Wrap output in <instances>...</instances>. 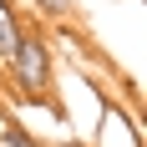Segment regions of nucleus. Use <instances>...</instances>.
Listing matches in <instances>:
<instances>
[{
    "label": "nucleus",
    "mask_w": 147,
    "mask_h": 147,
    "mask_svg": "<svg viewBox=\"0 0 147 147\" xmlns=\"http://www.w3.org/2000/svg\"><path fill=\"white\" fill-rule=\"evenodd\" d=\"M36 5H41V10L51 15V20H61V15L71 10V0H36Z\"/></svg>",
    "instance_id": "nucleus-4"
},
{
    "label": "nucleus",
    "mask_w": 147,
    "mask_h": 147,
    "mask_svg": "<svg viewBox=\"0 0 147 147\" xmlns=\"http://www.w3.org/2000/svg\"><path fill=\"white\" fill-rule=\"evenodd\" d=\"M15 41H20V26H15V15H10V5L0 0V66H5V56L15 51Z\"/></svg>",
    "instance_id": "nucleus-2"
},
{
    "label": "nucleus",
    "mask_w": 147,
    "mask_h": 147,
    "mask_svg": "<svg viewBox=\"0 0 147 147\" xmlns=\"http://www.w3.org/2000/svg\"><path fill=\"white\" fill-rule=\"evenodd\" d=\"M0 147H36V137H30V132H20V127H10V122H5V127H0Z\"/></svg>",
    "instance_id": "nucleus-3"
},
{
    "label": "nucleus",
    "mask_w": 147,
    "mask_h": 147,
    "mask_svg": "<svg viewBox=\"0 0 147 147\" xmlns=\"http://www.w3.org/2000/svg\"><path fill=\"white\" fill-rule=\"evenodd\" d=\"M5 71H10V81L26 91V96H41V91L51 86V46H46L41 36H26V30H20L15 51L5 56Z\"/></svg>",
    "instance_id": "nucleus-1"
}]
</instances>
